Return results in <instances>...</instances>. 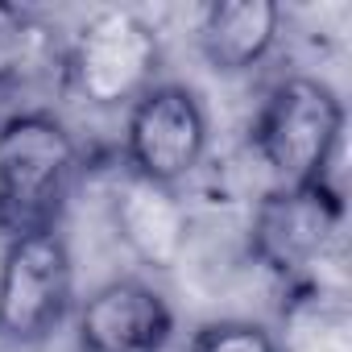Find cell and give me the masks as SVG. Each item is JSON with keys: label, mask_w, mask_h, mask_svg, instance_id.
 <instances>
[{"label": "cell", "mask_w": 352, "mask_h": 352, "mask_svg": "<svg viewBox=\"0 0 352 352\" xmlns=\"http://www.w3.org/2000/svg\"><path fill=\"white\" fill-rule=\"evenodd\" d=\"M79 174V145L50 112H17L0 124V236L58 228Z\"/></svg>", "instance_id": "1"}, {"label": "cell", "mask_w": 352, "mask_h": 352, "mask_svg": "<svg viewBox=\"0 0 352 352\" xmlns=\"http://www.w3.org/2000/svg\"><path fill=\"white\" fill-rule=\"evenodd\" d=\"M340 137L344 104L327 83L311 75H290L274 83L253 120V149L270 166L278 187L327 183V166L340 149Z\"/></svg>", "instance_id": "2"}, {"label": "cell", "mask_w": 352, "mask_h": 352, "mask_svg": "<svg viewBox=\"0 0 352 352\" xmlns=\"http://www.w3.org/2000/svg\"><path fill=\"white\" fill-rule=\"evenodd\" d=\"M75 302V261L58 228L5 241L0 257V340L42 344Z\"/></svg>", "instance_id": "3"}, {"label": "cell", "mask_w": 352, "mask_h": 352, "mask_svg": "<svg viewBox=\"0 0 352 352\" xmlns=\"http://www.w3.org/2000/svg\"><path fill=\"white\" fill-rule=\"evenodd\" d=\"M162 42L157 30L129 9L96 13L71 42L67 75L91 108H129L157 83Z\"/></svg>", "instance_id": "4"}, {"label": "cell", "mask_w": 352, "mask_h": 352, "mask_svg": "<svg viewBox=\"0 0 352 352\" xmlns=\"http://www.w3.org/2000/svg\"><path fill=\"white\" fill-rule=\"evenodd\" d=\"M208 153L204 100L183 83H153L124 108V162L129 174L157 187H179Z\"/></svg>", "instance_id": "5"}, {"label": "cell", "mask_w": 352, "mask_h": 352, "mask_svg": "<svg viewBox=\"0 0 352 352\" xmlns=\"http://www.w3.org/2000/svg\"><path fill=\"white\" fill-rule=\"evenodd\" d=\"M344 224V199L331 183H307V187H274L249 228V245L265 270L278 278H298L336 241Z\"/></svg>", "instance_id": "6"}, {"label": "cell", "mask_w": 352, "mask_h": 352, "mask_svg": "<svg viewBox=\"0 0 352 352\" xmlns=\"http://www.w3.org/2000/svg\"><path fill=\"white\" fill-rule=\"evenodd\" d=\"M174 311L141 278H112L91 290L75 315L79 352H166Z\"/></svg>", "instance_id": "7"}, {"label": "cell", "mask_w": 352, "mask_h": 352, "mask_svg": "<svg viewBox=\"0 0 352 352\" xmlns=\"http://www.w3.org/2000/svg\"><path fill=\"white\" fill-rule=\"evenodd\" d=\"M112 224L129 253L153 270H174L191 241V212L179 191L145 183L137 174H129L112 195Z\"/></svg>", "instance_id": "8"}, {"label": "cell", "mask_w": 352, "mask_h": 352, "mask_svg": "<svg viewBox=\"0 0 352 352\" xmlns=\"http://www.w3.org/2000/svg\"><path fill=\"white\" fill-rule=\"evenodd\" d=\"M278 34L282 9L274 0H212L199 17V50L220 75H241L265 63Z\"/></svg>", "instance_id": "9"}, {"label": "cell", "mask_w": 352, "mask_h": 352, "mask_svg": "<svg viewBox=\"0 0 352 352\" xmlns=\"http://www.w3.org/2000/svg\"><path fill=\"white\" fill-rule=\"evenodd\" d=\"M191 352H282L278 340L249 319H216L204 323L191 340Z\"/></svg>", "instance_id": "10"}]
</instances>
